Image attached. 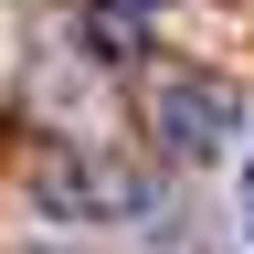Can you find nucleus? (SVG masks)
Wrapping results in <instances>:
<instances>
[{
	"instance_id": "nucleus-2",
	"label": "nucleus",
	"mask_w": 254,
	"mask_h": 254,
	"mask_svg": "<svg viewBox=\"0 0 254 254\" xmlns=\"http://www.w3.org/2000/svg\"><path fill=\"white\" fill-rule=\"evenodd\" d=\"M148 138L170 159H222L244 138V85H222V74H159L148 85Z\"/></svg>"
},
{
	"instance_id": "nucleus-4",
	"label": "nucleus",
	"mask_w": 254,
	"mask_h": 254,
	"mask_svg": "<svg viewBox=\"0 0 254 254\" xmlns=\"http://www.w3.org/2000/svg\"><path fill=\"white\" fill-rule=\"evenodd\" d=\"M233 222H244V254H254V148H244V180H233Z\"/></svg>"
},
{
	"instance_id": "nucleus-3",
	"label": "nucleus",
	"mask_w": 254,
	"mask_h": 254,
	"mask_svg": "<svg viewBox=\"0 0 254 254\" xmlns=\"http://www.w3.org/2000/svg\"><path fill=\"white\" fill-rule=\"evenodd\" d=\"M85 43H95V64H127V53H138V11H127V0H117V11H95Z\"/></svg>"
},
{
	"instance_id": "nucleus-1",
	"label": "nucleus",
	"mask_w": 254,
	"mask_h": 254,
	"mask_svg": "<svg viewBox=\"0 0 254 254\" xmlns=\"http://www.w3.org/2000/svg\"><path fill=\"white\" fill-rule=\"evenodd\" d=\"M32 201H43V222L106 233V222H138L159 201V180L138 159H117V148H53V159H32Z\"/></svg>"
}]
</instances>
